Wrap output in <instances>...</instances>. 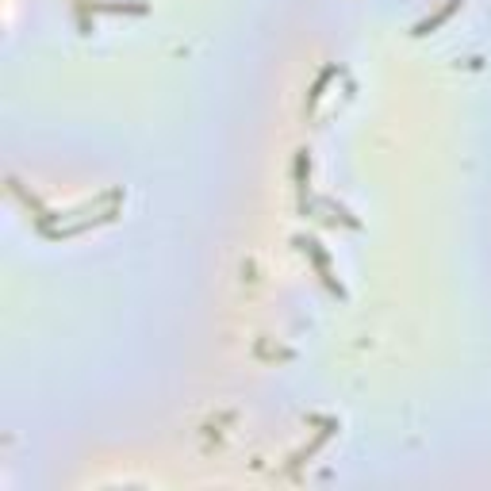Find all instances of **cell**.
Returning <instances> with one entry per match:
<instances>
[{"instance_id": "cell-1", "label": "cell", "mask_w": 491, "mask_h": 491, "mask_svg": "<svg viewBox=\"0 0 491 491\" xmlns=\"http://www.w3.org/2000/svg\"><path fill=\"white\" fill-rule=\"evenodd\" d=\"M457 4H460V0H449V4H445V8H442V12H438L434 19H426V24H418V31H415V35H426L430 27H438V24H442V19H449V16H453V8H457Z\"/></svg>"}]
</instances>
